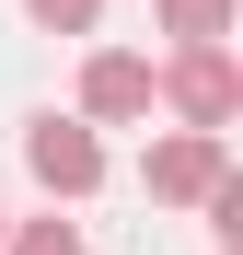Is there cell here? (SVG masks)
Segmentation results:
<instances>
[{"instance_id":"cell-8","label":"cell","mask_w":243,"mask_h":255,"mask_svg":"<svg viewBox=\"0 0 243 255\" xmlns=\"http://www.w3.org/2000/svg\"><path fill=\"white\" fill-rule=\"evenodd\" d=\"M0 232H12V221H0Z\"/></svg>"},{"instance_id":"cell-6","label":"cell","mask_w":243,"mask_h":255,"mask_svg":"<svg viewBox=\"0 0 243 255\" xmlns=\"http://www.w3.org/2000/svg\"><path fill=\"white\" fill-rule=\"evenodd\" d=\"M0 255H81V232H70V221H12Z\"/></svg>"},{"instance_id":"cell-4","label":"cell","mask_w":243,"mask_h":255,"mask_svg":"<svg viewBox=\"0 0 243 255\" xmlns=\"http://www.w3.org/2000/svg\"><path fill=\"white\" fill-rule=\"evenodd\" d=\"M128 128V116H151V58H128V47H93L81 58V128Z\"/></svg>"},{"instance_id":"cell-3","label":"cell","mask_w":243,"mask_h":255,"mask_svg":"<svg viewBox=\"0 0 243 255\" xmlns=\"http://www.w3.org/2000/svg\"><path fill=\"white\" fill-rule=\"evenodd\" d=\"M220 186H232V151H220V139H185V128H174V139L151 151V197H162V209H209Z\"/></svg>"},{"instance_id":"cell-2","label":"cell","mask_w":243,"mask_h":255,"mask_svg":"<svg viewBox=\"0 0 243 255\" xmlns=\"http://www.w3.org/2000/svg\"><path fill=\"white\" fill-rule=\"evenodd\" d=\"M23 162H35L47 197H93V186H104V139H93L81 116H35V128H23Z\"/></svg>"},{"instance_id":"cell-7","label":"cell","mask_w":243,"mask_h":255,"mask_svg":"<svg viewBox=\"0 0 243 255\" xmlns=\"http://www.w3.org/2000/svg\"><path fill=\"white\" fill-rule=\"evenodd\" d=\"M23 12L47 23V35H93V23H104V0H23Z\"/></svg>"},{"instance_id":"cell-5","label":"cell","mask_w":243,"mask_h":255,"mask_svg":"<svg viewBox=\"0 0 243 255\" xmlns=\"http://www.w3.org/2000/svg\"><path fill=\"white\" fill-rule=\"evenodd\" d=\"M232 12H243V0H151V23L174 35V47H220V35H232Z\"/></svg>"},{"instance_id":"cell-1","label":"cell","mask_w":243,"mask_h":255,"mask_svg":"<svg viewBox=\"0 0 243 255\" xmlns=\"http://www.w3.org/2000/svg\"><path fill=\"white\" fill-rule=\"evenodd\" d=\"M151 105H174L185 139H220V128L243 116V70H232V47H174V58L151 70Z\"/></svg>"}]
</instances>
